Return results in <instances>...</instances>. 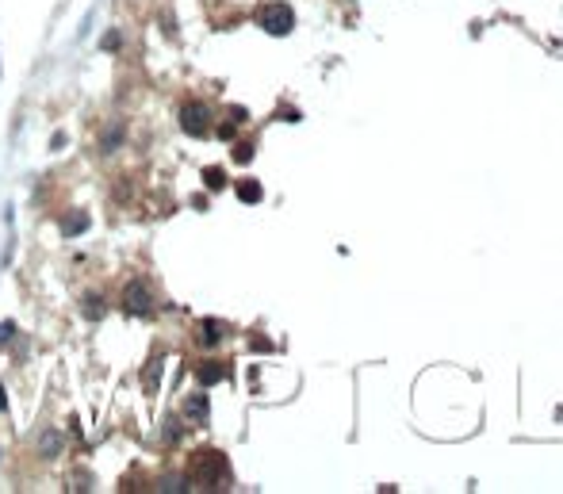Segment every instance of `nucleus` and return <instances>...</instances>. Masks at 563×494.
Here are the masks:
<instances>
[{"label": "nucleus", "mask_w": 563, "mask_h": 494, "mask_svg": "<svg viewBox=\"0 0 563 494\" xmlns=\"http://www.w3.org/2000/svg\"><path fill=\"white\" fill-rule=\"evenodd\" d=\"M226 479H230V464H226V456L218 449L192 452L188 472H184V483H192V487H200V491H223Z\"/></svg>", "instance_id": "1"}, {"label": "nucleus", "mask_w": 563, "mask_h": 494, "mask_svg": "<svg viewBox=\"0 0 563 494\" xmlns=\"http://www.w3.org/2000/svg\"><path fill=\"white\" fill-rule=\"evenodd\" d=\"M123 311L130 318H153V314H158V299H153L150 283H142V280L127 283L123 288Z\"/></svg>", "instance_id": "2"}, {"label": "nucleus", "mask_w": 563, "mask_h": 494, "mask_svg": "<svg viewBox=\"0 0 563 494\" xmlns=\"http://www.w3.org/2000/svg\"><path fill=\"white\" fill-rule=\"evenodd\" d=\"M181 131L192 134V139H207L211 134V108L200 100H188L181 108Z\"/></svg>", "instance_id": "3"}, {"label": "nucleus", "mask_w": 563, "mask_h": 494, "mask_svg": "<svg viewBox=\"0 0 563 494\" xmlns=\"http://www.w3.org/2000/svg\"><path fill=\"white\" fill-rule=\"evenodd\" d=\"M257 23L268 31V35H288V31L296 27V12H291L288 4H280V0H276V4H265V8H260Z\"/></svg>", "instance_id": "4"}, {"label": "nucleus", "mask_w": 563, "mask_h": 494, "mask_svg": "<svg viewBox=\"0 0 563 494\" xmlns=\"http://www.w3.org/2000/svg\"><path fill=\"white\" fill-rule=\"evenodd\" d=\"M181 414H184V422H188V425H207V418H211V402H207V395H188L184 407H181Z\"/></svg>", "instance_id": "5"}, {"label": "nucleus", "mask_w": 563, "mask_h": 494, "mask_svg": "<svg viewBox=\"0 0 563 494\" xmlns=\"http://www.w3.org/2000/svg\"><path fill=\"white\" fill-rule=\"evenodd\" d=\"M195 379H200L203 387L223 383V379H230V364H226V360H203L200 368H195Z\"/></svg>", "instance_id": "6"}, {"label": "nucleus", "mask_w": 563, "mask_h": 494, "mask_svg": "<svg viewBox=\"0 0 563 494\" xmlns=\"http://www.w3.org/2000/svg\"><path fill=\"white\" fill-rule=\"evenodd\" d=\"M223 337H226V326L218 318H203L200 322V345H203V349H215Z\"/></svg>", "instance_id": "7"}, {"label": "nucleus", "mask_w": 563, "mask_h": 494, "mask_svg": "<svg viewBox=\"0 0 563 494\" xmlns=\"http://www.w3.org/2000/svg\"><path fill=\"white\" fill-rule=\"evenodd\" d=\"M88 230V215L85 211H69L62 218V234L65 238H77V234H85Z\"/></svg>", "instance_id": "8"}, {"label": "nucleus", "mask_w": 563, "mask_h": 494, "mask_svg": "<svg viewBox=\"0 0 563 494\" xmlns=\"http://www.w3.org/2000/svg\"><path fill=\"white\" fill-rule=\"evenodd\" d=\"M234 188H238V199H242V204H260V196H265V192H260V184L253 181V176H246V181H238Z\"/></svg>", "instance_id": "9"}, {"label": "nucleus", "mask_w": 563, "mask_h": 494, "mask_svg": "<svg viewBox=\"0 0 563 494\" xmlns=\"http://www.w3.org/2000/svg\"><path fill=\"white\" fill-rule=\"evenodd\" d=\"M62 441H65V437L58 433V429H46V433H43V441H39V452H43L46 460H50V456H58V452H62Z\"/></svg>", "instance_id": "10"}, {"label": "nucleus", "mask_w": 563, "mask_h": 494, "mask_svg": "<svg viewBox=\"0 0 563 494\" xmlns=\"http://www.w3.org/2000/svg\"><path fill=\"white\" fill-rule=\"evenodd\" d=\"M226 184H230V181H226V173H223L218 165H207V169H203V188H207V192H223Z\"/></svg>", "instance_id": "11"}, {"label": "nucleus", "mask_w": 563, "mask_h": 494, "mask_svg": "<svg viewBox=\"0 0 563 494\" xmlns=\"http://www.w3.org/2000/svg\"><path fill=\"white\" fill-rule=\"evenodd\" d=\"M158 383H161V356H158V360H150V364H146V372H142V387H146V395L158 391Z\"/></svg>", "instance_id": "12"}, {"label": "nucleus", "mask_w": 563, "mask_h": 494, "mask_svg": "<svg viewBox=\"0 0 563 494\" xmlns=\"http://www.w3.org/2000/svg\"><path fill=\"white\" fill-rule=\"evenodd\" d=\"M81 311H85V318H88V322H100L108 306H104V299H100V295H85V306H81Z\"/></svg>", "instance_id": "13"}, {"label": "nucleus", "mask_w": 563, "mask_h": 494, "mask_svg": "<svg viewBox=\"0 0 563 494\" xmlns=\"http://www.w3.org/2000/svg\"><path fill=\"white\" fill-rule=\"evenodd\" d=\"M119 142H123V127L116 123V127H111V131L100 139V150H104V153H116V150H119Z\"/></svg>", "instance_id": "14"}, {"label": "nucleus", "mask_w": 563, "mask_h": 494, "mask_svg": "<svg viewBox=\"0 0 563 494\" xmlns=\"http://www.w3.org/2000/svg\"><path fill=\"white\" fill-rule=\"evenodd\" d=\"M184 437V425H181V418H169L165 422V444H176Z\"/></svg>", "instance_id": "15"}, {"label": "nucleus", "mask_w": 563, "mask_h": 494, "mask_svg": "<svg viewBox=\"0 0 563 494\" xmlns=\"http://www.w3.org/2000/svg\"><path fill=\"white\" fill-rule=\"evenodd\" d=\"M234 161H242V165L253 161V142H238V146H234Z\"/></svg>", "instance_id": "16"}, {"label": "nucleus", "mask_w": 563, "mask_h": 494, "mask_svg": "<svg viewBox=\"0 0 563 494\" xmlns=\"http://www.w3.org/2000/svg\"><path fill=\"white\" fill-rule=\"evenodd\" d=\"M12 337H15V326L12 322H0V345H8Z\"/></svg>", "instance_id": "17"}, {"label": "nucleus", "mask_w": 563, "mask_h": 494, "mask_svg": "<svg viewBox=\"0 0 563 494\" xmlns=\"http://www.w3.org/2000/svg\"><path fill=\"white\" fill-rule=\"evenodd\" d=\"M73 483H77V487H73V491H88V483H92V479H88L85 472H77V475H73Z\"/></svg>", "instance_id": "18"}, {"label": "nucleus", "mask_w": 563, "mask_h": 494, "mask_svg": "<svg viewBox=\"0 0 563 494\" xmlns=\"http://www.w3.org/2000/svg\"><path fill=\"white\" fill-rule=\"evenodd\" d=\"M234 127H238V123H230V119H226V123L218 127V139H234Z\"/></svg>", "instance_id": "19"}, {"label": "nucleus", "mask_w": 563, "mask_h": 494, "mask_svg": "<svg viewBox=\"0 0 563 494\" xmlns=\"http://www.w3.org/2000/svg\"><path fill=\"white\" fill-rule=\"evenodd\" d=\"M65 146V131H54V139H50V150H62Z\"/></svg>", "instance_id": "20"}, {"label": "nucleus", "mask_w": 563, "mask_h": 494, "mask_svg": "<svg viewBox=\"0 0 563 494\" xmlns=\"http://www.w3.org/2000/svg\"><path fill=\"white\" fill-rule=\"evenodd\" d=\"M104 46H108V50H116V46H119V31H111V35L104 38Z\"/></svg>", "instance_id": "21"}, {"label": "nucleus", "mask_w": 563, "mask_h": 494, "mask_svg": "<svg viewBox=\"0 0 563 494\" xmlns=\"http://www.w3.org/2000/svg\"><path fill=\"white\" fill-rule=\"evenodd\" d=\"M8 407V399H4V387H0V410H4Z\"/></svg>", "instance_id": "22"}]
</instances>
